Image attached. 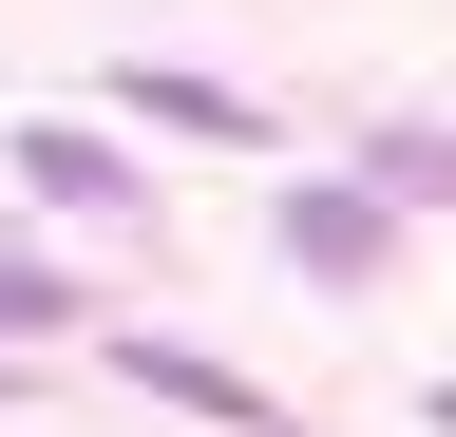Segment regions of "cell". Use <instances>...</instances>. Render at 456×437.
Returning <instances> with one entry per match:
<instances>
[{
	"instance_id": "1",
	"label": "cell",
	"mask_w": 456,
	"mask_h": 437,
	"mask_svg": "<svg viewBox=\"0 0 456 437\" xmlns=\"http://www.w3.org/2000/svg\"><path fill=\"white\" fill-rule=\"evenodd\" d=\"M285 266L305 286H380L399 266V190H285Z\"/></svg>"
},
{
	"instance_id": "2",
	"label": "cell",
	"mask_w": 456,
	"mask_h": 437,
	"mask_svg": "<svg viewBox=\"0 0 456 437\" xmlns=\"http://www.w3.org/2000/svg\"><path fill=\"white\" fill-rule=\"evenodd\" d=\"M114 380H152V400H171V418H209V437H266V418H285L266 380H228V361H191V343H152V323L114 343Z\"/></svg>"
},
{
	"instance_id": "3",
	"label": "cell",
	"mask_w": 456,
	"mask_h": 437,
	"mask_svg": "<svg viewBox=\"0 0 456 437\" xmlns=\"http://www.w3.org/2000/svg\"><path fill=\"white\" fill-rule=\"evenodd\" d=\"M114 115H152V134H209V152H248V134H266L248 95H209V77H171V58H134V77H114Z\"/></svg>"
},
{
	"instance_id": "4",
	"label": "cell",
	"mask_w": 456,
	"mask_h": 437,
	"mask_svg": "<svg viewBox=\"0 0 456 437\" xmlns=\"http://www.w3.org/2000/svg\"><path fill=\"white\" fill-rule=\"evenodd\" d=\"M20 190H57V209H134V172H114L95 134H20Z\"/></svg>"
},
{
	"instance_id": "5",
	"label": "cell",
	"mask_w": 456,
	"mask_h": 437,
	"mask_svg": "<svg viewBox=\"0 0 456 437\" xmlns=\"http://www.w3.org/2000/svg\"><path fill=\"white\" fill-rule=\"evenodd\" d=\"M362 190H419V209H456V134H380V152H362Z\"/></svg>"
},
{
	"instance_id": "6",
	"label": "cell",
	"mask_w": 456,
	"mask_h": 437,
	"mask_svg": "<svg viewBox=\"0 0 456 437\" xmlns=\"http://www.w3.org/2000/svg\"><path fill=\"white\" fill-rule=\"evenodd\" d=\"M57 323H77V286L57 266H0V343H57Z\"/></svg>"
},
{
	"instance_id": "7",
	"label": "cell",
	"mask_w": 456,
	"mask_h": 437,
	"mask_svg": "<svg viewBox=\"0 0 456 437\" xmlns=\"http://www.w3.org/2000/svg\"><path fill=\"white\" fill-rule=\"evenodd\" d=\"M0 400H20V343H0Z\"/></svg>"
},
{
	"instance_id": "8",
	"label": "cell",
	"mask_w": 456,
	"mask_h": 437,
	"mask_svg": "<svg viewBox=\"0 0 456 437\" xmlns=\"http://www.w3.org/2000/svg\"><path fill=\"white\" fill-rule=\"evenodd\" d=\"M437 437H456V380H437Z\"/></svg>"
}]
</instances>
